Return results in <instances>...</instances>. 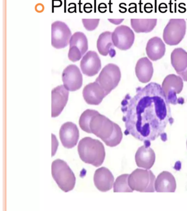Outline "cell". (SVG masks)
Here are the masks:
<instances>
[{
  "label": "cell",
  "mask_w": 187,
  "mask_h": 211,
  "mask_svg": "<svg viewBox=\"0 0 187 211\" xmlns=\"http://www.w3.org/2000/svg\"><path fill=\"white\" fill-rule=\"evenodd\" d=\"M121 111L125 135H131L148 146L159 137L163 141L167 140L165 129L174 120L160 84L151 82L144 88H137L134 96L126 95L121 102Z\"/></svg>",
  "instance_id": "6da1fadb"
},
{
  "label": "cell",
  "mask_w": 187,
  "mask_h": 211,
  "mask_svg": "<svg viewBox=\"0 0 187 211\" xmlns=\"http://www.w3.org/2000/svg\"><path fill=\"white\" fill-rule=\"evenodd\" d=\"M79 125L81 129L95 134L108 146H116L122 139L121 128L95 110H87L84 112L79 119Z\"/></svg>",
  "instance_id": "7a4b0ae2"
},
{
  "label": "cell",
  "mask_w": 187,
  "mask_h": 211,
  "mask_svg": "<svg viewBox=\"0 0 187 211\" xmlns=\"http://www.w3.org/2000/svg\"><path fill=\"white\" fill-rule=\"evenodd\" d=\"M77 148L79 156L84 163L96 167L103 164L106 151L104 145L100 141L91 137H84L80 141Z\"/></svg>",
  "instance_id": "3957f363"
},
{
  "label": "cell",
  "mask_w": 187,
  "mask_h": 211,
  "mask_svg": "<svg viewBox=\"0 0 187 211\" xmlns=\"http://www.w3.org/2000/svg\"><path fill=\"white\" fill-rule=\"evenodd\" d=\"M52 174L59 188L67 193L74 188L76 178L68 164L61 159H56L52 164Z\"/></svg>",
  "instance_id": "277c9868"
},
{
  "label": "cell",
  "mask_w": 187,
  "mask_h": 211,
  "mask_svg": "<svg viewBox=\"0 0 187 211\" xmlns=\"http://www.w3.org/2000/svg\"><path fill=\"white\" fill-rule=\"evenodd\" d=\"M129 184L133 191L141 193H154L155 176L149 169H136L129 174Z\"/></svg>",
  "instance_id": "5b68a950"
},
{
  "label": "cell",
  "mask_w": 187,
  "mask_h": 211,
  "mask_svg": "<svg viewBox=\"0 0 187 211\" xmlns=\"http://www.w3.org/2000/svg\"><path fill=\"white\" fill-rule=\"evenodd\" d=\"M187 24L184 19H171L163 31V40L166 44H179L186 35Z\"/></svg>",
  "instance_id": "8992f818"
},
{
  "label": "cell",
  "mask_w": 187,
  "mask_h": 211,
  "mask_svg": "<svg viewBox=\"0 0 187 211\" xmlns=\"http://www.w3.org/2000/svg\"><path fill=\"white\" fill-rule=\"evenodd\" d=\"M121 70L119 66L113 63L106 65L101 70L95 80L106 93V95L115 89L121 80Z\"/></svg>",
  "instance_id": "52a82bcc"
},
{
  "label": "cell",
  "mask_w": 187,
  "mask_h": 211,
  "mask_svg": "<svg viewBox=\"0 0 187 211\" xmlns=\"http://www.w3.org/2000/svg\"><path fill=\"white\" fill-rule=\"evenodd\" d=\"M162 88L169 104L174 105L183 104L184 101H180L182 98L178 99L177 97L183 88V80L180 75L174 74L167 75L162 83Z\"/></svg>",
  "instance_id": "ba28073f"
},
{
  "label": "cell",
  "mask_w": 187,
  "mask_h": 211,
  "mask_svg": "<svg viewBox=\"0 0 187 211\" xmlns=\"http://www.w3.org/2000/svg\"><path fill=\"white\" fill-rule=\"evenodd\" d=\"M52 46L57 49L65 48L72 36L69 26L64 22L56 21L52 24Z\"/></svg>",
  "instance_id": "9c48e42d"
},
{
  "label": "cell",
  "mask_w": 187,
  "mask_h": 211,
  "mask_svg": "<svg viewBox=\"0 0 187 211\" xmlns=\"http://www.w3.org/2000/svg\"><path fill=\"white\" fill-rule=\"evenodd\" d=\"M69 45L68 58L73 62L81 59L88 50L87 38L84 33L80 31H77L72 35Z\"/></svg>",
  "instance_id": "30bf717a"
},
{
  "label": "cell",
  "mask_w": 187,
  "mask_h": 211,
  "mask_svg": "<svg viewBox=\"0 0 187 211\" xmlns=\"http://www.w3.org/2000/svg\"><path fill=\"white\" fill-rule=\"evenodd\" d=\"M135 35L129 26L125 25L118 26L112 33V40L115 47L121 50H127L135 42Z\"/></svg>",
  "instance_id": "8fae6325"
},
{
  "label": "cell",
  "mask_w": 187,
  "mask_h": 211,
  "mask_svg": "<svg viewBox=\"0 0 187 211\" xmlns=\"http://www.w3.org/2000/svg\"><path fill=\"white\" fill-rule=\"evenodd\" d=\"M62 80L63 85L69 91H75L80 89L83 78L79 67L75 64L67 66L63 72Z\"/></svg>",
  "instance_id": "7c38bea8"
},
{
  "label": "cell",
  "mask_w": 187,
  "mask_h": 211,
  "mask_svg": "<svg viewBox=\"0 0 187 211\" xmlns=\"http://www.w3.org/2000/svg\"><path fill=\"white\" fill-rule=\"evenodd\" d=\"M69 94V90L64 85H59L52 90V117L60 115L68 102Z\"/></svg>",
  "instance_id": "4fadbf2b"
},
{
  "label": "cell",
  "mask_w": 187,
  "mask_h": 211,
  "mask_svg": "<svg viewBox=\"0 0 187 211\" xmlns=\"http://www.w3.org/2000/svg\"><path fill=\"white\" fill-rule=\"evenodd\" d=\"M102 67L101 61L98 55L94 51H88L82 57L80 68L83 74L93 77L98 73Z\"/></svg>",
  "instance_id": "5bb4252c"
},
{
  "label": "cell",
  "mask_w": 187,
  "mask_h": 211,
  "mask_svg": "<svg viewBox=\"0 0 187 211\" xmlns=\"http://www.w3.org/2000/svg\"><path fill=\"white\" fill-rule=\"evenodd\" d=\"M59 137L64 147L73 148L76 145L79 140V130L73 123L66 122L61 126Z\"/></svg>",
  "instance_id": "9a60e30c"
},
{
  "label": "cell",
  "mask_w": 187,
  "mask_h": 211,
  "mask_svg": "<svg viewBox=\"0 0 187 211\" xmlns=\"http://www.w3.org/2000/svg\"><path fill=\"white\" fill-rule=\"evenodd\" d=\"M171 62L176 73L187 82V52L183 48H176L171 55Z\"/></svg>",
  "instance_id": "2e32d148"
},
{
  "label": "cell",
  "mask_w": 187,
  "mask_h": 211,
  "mask_svg": "<svg viewBox=\"0 0 187 211\" xmlns=\"http://www.w3.org/2000/svg\"><path fill=\"white\" fill-rule=\"evenodd\" d=\"M83 97L87 104L91 105H99L103 99L107 96L104 90L97 82H93L84 86Z\"/></svg>",
  "instance_id": "e0dca14e"
},
{
  "label": "cell",
  "mask_w": 187,
  "mask_h": 211,
  "mask_svg": "<svg viewBox=\"0 0 187 211\" xmlns=\"http://www.w3.org/2000/svg\"><path fill=\"white\" fill-rule=\"evenodd\" d=\"M114 176L106 167H101L95 170L94 183L95 187L102 192H106L112 189L114 185Z\"/></svg>",
  "instance_id": "ac0fdd59"
},
{
  "label": "cell",
  "mask_w": 187,
  "mask_h": 211,
  "mask_svg": "<svg viewBox=\"0 0 187 211\" xmlns=\"http://www.w3.org/2000/svg\"><path fill=\"white\" fill-rule=\"evenodd\" d=\"M155 153L150 146L144 145L137 150L135 155L137 166L140 168L150 169L155 162Z\"/></svg>",
  "instance_id": "d6986e66"
},
{
  "label": "cell",
  "mask_w": 187,
  "mask_h": 211,
  "mask_svg": "<svg viewBox=\"0 0 187 211\" xmlns=\"http://www.w3.org/2000/svg\"><path fill=\"white\" fill-rule=\"evenodd\" d=\"M176 186L174 176L167 171H164L159 174L155 182V189L158 193H174Z\"/></svg>",
  "instance_id": "ffe728a7"
},
{
  "label": "cell",
  "mask_w": 187,
  "mask_h": 211,
  "mask_svg": "<svg viewBox=\"0 0 187 211\" xmlns=\"http://www.w3.org/2000/svg\"><path fill=\"white\" fill-rule=\"evenodd\" d=\"M135 72L138 80L142 83L150 82L154 73V68L151 59L148 57H142L136 63Z\"/></svg>",
  "instance_id": "44dd1931"
},
{
  "label": "cell",
  "mask_w": 187,
  "mask_h": 211,
  "mask_svg": "<svg viewBox=\"0 0 187 211\" xmlns=\"http://www.w3.org/2000/svg\"><path fill=\"white\" fill-rule=\"evenodd\" d=\"M146 50L148 57L153 61H156L162 58L165 55V43L160 37H152L148 41Z\"/></svg>",
  "instance_id": "7402d4cb"
},
{
  "label": "cell",
  "mask_w": 187,
  "mask_h": 211,
  "mask_svg": "<svg viewBox=\"0 0 187 211\" xmlns=\"http://www.w3.org/2000/svg\"><path fill=\"white\" fill-rule=\"evenodd\" d=\"M114 45L112 40V33L106 31L100 34L97 42V47L99 53L102 56L109 55L111 58L116 55Z\"/></svg>",
  "instance_id": "603a6c76"
},
{
  "label": "cell",
  "mask_w": 187,
  "mask_h": 211,
  "mask_svg": "<svg viewBox=\"0 0 187 211\" xmlns=\"http://www.w3.org/2000/svg\"><path fill=\"white\" fill-rule=\"evenodd\" d=\"M157 24V19H131V25L137 33H150Z\"/></svg>",
  "instance_id": "cb8c5ba5"
},
{
  "label": "cell",
  "mask_w": 187,
  "mask_h": 211,
  "mask_svg": "<svg viewBox=\"0 0 187 211\" xmlns=\"http://www.w3.org/2000/svg\"><path fill=\"white\" fill-rule=\"evenodd\" d=\"M129 174H125L119 176L114 184V193H132L133 191L129 184Z\"/></svg>",
  "instance_id": "d4e9b609"
},
{
  "label": "cell",
  "mask_w": 187,
  "mask_h": 211,
  "mask_svg": "<svg viewBox=\"0 0 187 211\" xmlns=\"http://www.w3.org/2000/svg\"><path fill=\"white\" fill-rule=\"evenodd\" d=\"M99 19H82V22L85 29L88 31L95 30L99 24Z\"/></svg>",
  "instance_id": "484cf974"
},
{
  "label": "cell",
  "mask_w": 187,
  "mask_h": 211,
  "mask_svg": "<svg viewBox=\"0 0 187 211\" xmlns=\"http://www.w3.org/2000/svg\"><path fill=\"white\" fill-rule=\"evenodd\" d=\"M109 21L111 22V23L115 24H119L122 23V22L124 21V19H108Z\"/></svg>",
  "instance_id": "4316f807"
},
{
  "label": "cell",
  "mask_w": 187,
  "mask_h": 211,
  "mask_svg": "<svg viewBox=\"0 0 187 211\" xmlns=\"http://www.w3.org/2000/svg\"></svg>",
  "instance_id": "83f0119b"
}]
</instances>
